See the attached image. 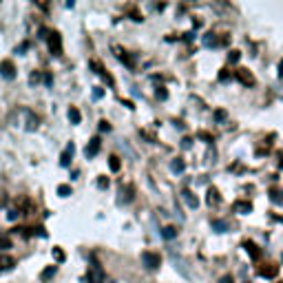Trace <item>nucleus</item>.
I'll use <instances>...</instances> for the list:
<instances>
[{
	"instance_id": "nucleus-1",
	"label": "nucleus",
	"mask_w": 283,
	"mask_h": 283,
	"mask_svg": "<svg viewBox=\"0 0 283 283\" xmlns=\"http://www.w3.org/2000/svg\"><path fill=\"white\" fill-rule=\"evenodd\" d=\"M40 36L47 40V45H49V51L53 55H62V36L58 34V31L53 29H42Z\"/></svg>"
},
{
	"instance_id": "nucleus-2",
	"label": "nucleus",
	"mask_w": 283,
	"mask_h": 283,
	"mask_svg": "<svg viewBox=\"0 0 283 283\" xmlns=\"http://www.w3.org/2000/svg\"><path fill=\"white\" fill-rule=\"evenodd\" d=\"M257 275L263 277V279H275V277L279 275V266H277V263H272V261L261 263V266L257 268Z\"/></svg>"
},
{
	"instance_id": "nucleus-3",
	"label": "nucleus",
	"mask_w": 283,
	"mask_h": 283,
	"mask_svg": "<svg viewBox=\"0 0 283 283\" xmlns=\"http://www.w3.org/2000/svg\"><path fill=\"white\" fill-rule=\"evenodd\" d=\"M142 261H144V266L148 270H157L162 266V257L157 252H142Z\"/></svg>"
},
{
	"instance_id": "nucleus-4",
	"label": "nucleus",
	"mask_w": 283,
	"mask_h": 283,
	"mask_svg": "<svg viewBox=\"0 0 283 283\" xmlns=\"http://www.w3.org/2000/svg\"><path fill=\"white\" fill-rule=\"evenodd\" d=\"M113 53H115V55H117V60H122V62H124L129 69H135V60L131 58V53L124 49V47H120V45H113Z\"/></svg>"
},
{
	"instance_id": "nucleus-5",
	"label": "nucleus",
	"mask_w": 283,
	"mask_h": 283,
	"mask_svg": "<svg viewBox=\"0 0 283 283\" xmlns=\"http://www.w3.org/2000/svg\"><path fill=\"white\" fill-rule=\"evenodd\" d=\"M91 69L95 71V73L100 75L102 80H104V82L108 84V87H113V84H115V80H113V75L108 73V71H106L104 67H102V62H97V60H91Z\"/></svg>"
},
{
	"instance_id": "nucleus-6",
	"label": "nucleus",
	"mask_w": 283,
	"mask_h": 283,
	"mask_svg": "<svg viewBox=\"0 0 283 283\" xmlns=\"http://www.w3.org/2000/svg\"><path fill=\"white\" fill-rule=\"evenodd\" d=\"M235 75H237V80L243 84V87H254V84H257V78H254L252 71H248V69H237Z\"/></svg>"
},
{
	"instance_id": "nucleus-7",
	"label": "nucleus",
	"mask_w": 283,
	"mask_h": 283,
	"mask_svg": "<svg viewBox=\"0 0 283 283\" xmlns=\"http://www.w3.org/2000/svg\"><path fill=\"white\" fill-rule=\"evenodd\" d=\"M0 75L7 80H13L16 78V64H13L11 60H2V62H0Z\"/></svg>"
},
{
	"instance_id": "nucleus-8",
	"label": "nucleus",
	"mask_w": 283,
	"mask_h": 283,
	"mask_svg": "<svg viewBox=\"0 0 283 283\" xmlns=\"http://www.w3.org/2000/svg\"><path fill=\"white\" fill-rule=\"evenodd\" d=\"M100 148H102V140L100 138H93L87 144V148H84V155H87V157H95V155L100 153Z\"/></svg>"
},
{
	"instance_id": "nucleus-9",
	"label": "nucleus",
	"mask_w": 283,
	"mask_h": 283,
	"mask_svg": "<svg viewBox=\"0 0 283 283\" xmlns=\"http://www.w3.org/2000/svg\"><path fill=\"white\" fill-rule=\"evenodd\" d=\"M13 266H16V259H13L11 254H0V272L11 270Z\"/></svg>"
},
{
	"instance_id": "nucleus-10",
	"label": "nucleus",
	"mask_w": 283,
	"mask_h": 283,
	"mask_svg": "<svg viewBox=\"0 0 283 283\" xmlns=\"http://www.w3.org/2000/svg\"><path fill=\"white\" fill-rule=\"evenodd\" d=\"M233 210L239 212V215H248V212H252V204L250 201H235Z\"/></svg>"
},
{
	"instance_id": "nucleus-11",
	"label": "nucleus",
	"mask_w": 283,
	"mask_h": 283,
	"mask_svg": "<svg viewBox=\"0 0 283 283\" xmlns=\"http://www.w3.org/2000/svg\"><path fill=\"white\" fill-rule=\"evenodd\" d=\"M243 250H246V252H248L252 259H259V257H261V250H259V246H257L254 241H243Z\"/></svg>"
},
{
	"instance_id": "nucleus-12",
	"label": "nucleus",
	"mask_w": 283,
	"mask_h": 283,
	"mask_svg": "<svg viewBox=\"0 0 283 283\" xmlns=\"http://www.w3.org/2000/svg\"><path fill=\"white\" fill-rule=\"evenodd\" d=\"M206 201H208L210 206H219L221 204V197H219V190H217L215 186L208 188V197H206Z\"/></svg>"
},
{
	"instance_id": "nucleus-13",
	"label": "nucleus",
	"mask_w": 283,
	"mask_h": 283,
	"mask_svg": "<svg viewBox=\"0 0 283 283\" xmlns=\"http://www.w3.org/2000/svg\"><path fill=\"white\" fill-rule=\"evenodd\" d=\"M73 144H69L67 146V150H64V153L62 155H60V164H62V166H69V164H71V157H73Z\"/></svg>"
},
{
	"instance_id": "nucleus-14",
	"label": "nucleus",
	"mask_w": 283,
	"mask_h": 283,
	"mask_svg": "<svg viewBox=\"0 0 283 283\" xmlns=\"http://www.w3.org/2000/svg\"><path fill=\"white\" fill-rule=\"evenodd\" d=\"M69 120H71V124H80V120H82V115H80V111L75 106L69 108Z\"/></svg>"
},
{
	"instance_id": "nucleus-15",
	"label": "nucleus",
	"mask_w": 283,
	"mask_h": 283,
	"mask_svg": "<svg viewBox=\"0 0 283 283\" xmlns=\"http://www.w3.org/2000/svg\"><path fill=\"white\" fill-rule=\"evenodd\" d=\"M162 237L164 239H175L177 237V228L175 226H166V228L162 230Z\"/></svg>"
},
{
	"instance_id": "nucleus-16",
	"label": "nucleus",
	"mask_w": 283,
	"mask_h": 283,
	"mask_svg": "<svg viewBox=\"0 0 283 283\" xmlns=\"http://www.w3.org/2000/svg\"><path fill=\"white\" fill-rule=\"evenodd\" d=\"M108 166H111L113 173H117V171H120V166H122L120 157H117V155H111V157H108Z\"/></svg>"
},
{
	"instance_id": "nucleus-17",
	"label": "nucleus",
	"mask_w": 283,
	"mask_h": 283,
	"mask_svg": "<svg viewBox=\"0 0 283 283\" xmlns=\"http://www.w3.org/2000/svg\"><path fill=\"white\" fill-rule=\"evenodd\" d=\"M184 197H186V201H188V206H190V208H197V204H199V201H197V197H192L190 190H184Z\"/></svg>"
},
{
	"instance_id": "nucleus-18",
	"label": "nucleus",
	"mask_w": 283,
	"mask_h": 283,
	"mask_svg": "<svg viewBox=\"0 0 283 283\" xmlns=\"http://www.w3.org/2000/svg\"><path fill=\"white\" fill-rule=\"evenodd\" d=\"M4 248H11V239H9V235L0 233V250H4Z\"/></svg>"
},
{
	"instance_id": "nucleus-19",
	"label": "nucleus",
	"mask_w": 283,
	"mask_h": 283,
	"mask_svg": "<svg viewBox=\"0 0 283 283\" xmlns=\"http://www.w3.org/2000/svg\"><path fill=\"white\" fill-rule=\"evenodd\" d=\"M239 58H241V51H237V49H233V51L228 53V62H230V64L239 62Z\"/></svg>"
},
{
	"instance_id": "nucleus-20",
	"label": "nucleus",
	"mask_w": 283,
	"mask_h": 283,
	"mask_svg": "<svg viewBox=\"0 0 283 283\" xmlns=\"http://www.w3.org/2000/svg\"><path fill=\"white\" fill-rule=\"evenodd\" d=\"M270 197H272V201H277V204H283V197H281V192L277 190V188H272L270 190Z\"/></svg>"
},
{
	"instance_id": "nucleus-21",
	"label": "nucleus",
	"mask_w": 283,
	"mask_h": 283,
	"mask_svg": "<svg viewBox=\"0 0 283 283\" xmlns=\"http://www.w3.org/2000/svg\"><path fill=\"white\" fill-rule=\"evenodd\" d=\"M53 257H55V261H64V259H67V254H64L60 248H53Z\"/></svg>"
},
{
	"instance_id": "nucleus-22",
	"label": "nucleus",
	"mask_w": 283,
	"mask_h": 283,
	"mask_svg": "<svg viewBox=\"0 0 283 283\" xmlns=\"http://www.w3.org/2000/svg\"><path fill=\"white\" fill-rule=\"evenodd\" d=\"M171 166H173V171H179V173H182V171H184V166H186V164H184V159H175V162H173Z\"/></svg>"
},
{
	"instance_id": "nucleus-23",
	"label": "nucleus",
	"mask_w": 283,
	"mask_h": 283,
	"mask_svg": "<svg viewBox=\"0 0 283 283\" xmlns=\"http://www.w3.org/2000/svg\"><path fill=\"white\" fill-rule=\"evenodd\" d=\"M58 192L62 197H69L71 195V186H67V184H62V186H58Z\"/></svg>"
},
{
	"instance_id": "nucleus-24",
	"label": "nucleus",
	"mask_w": 283,
	"mask_h": 283,
	"mask_svg": "<svg viewBox=\"0 0 283 283\" xmlns=\"http://www.w3.org/2000/svg\"><path fill=\"white\" fill-rule=\"evenodd\" d=\"M53 275H55V266H51L49 270L42 272V279H49V277H53Z\"/></svg>"
},
{
	"instance_id": "nucleus-25",
	"label": "nucleus",
	"mask_w": 283,
	"mask_h": 283,
	"mask_svg": "<svg viewBox=\"0 0 283 283\" xmlns=\"http://www.w3.org/2000/svg\"><path fill=\"white\" fill-rule=\"evenodd\" d=\"M157 97H159V100H166V97H168V93H166V89H164V87L157 89Z\"/></svg>"
},
{
	"instance_id": "nucleus-26",
	"label": "nucleus",
	"mask_w": 283,
	"mask_h": 283,
	"mask_svg": "<svg viewBox=\"0 0 283 283\" xmlns=\"http://www.w3.org/2000/svg\"><path fill=\"white\" fill-rule=\"evenodd\" d=\"M100 129H102V131H111V124H108L106 120H102V122H100Z\"/></svg>"
},
{
	"instance_id": "nucleus-27",
	"label": "nucleus",
	"mask_w": 283,
	"mask_h": 283,
	"mask_svg": "<svg viewBox=\"0 0 283 283\" xmlns=\"http://www.w3.org/2000/svg\"><path fill=\"white\" fill-rule=\"evenodd\" d=\"M199 138H201V140H206V142H212V135L204 133V131H201V133H199Z\"/></svg>"
},
{
	"instance_id": "nucleus-28",
	"label": "nucleus",
	"mask_w": 283,
	"mask_h": 283,
	"mask_svg": "<svg viewBox=\"0 0 283 283\" xmlns=\"http://www.w3.org/2000/svg\"><path fill=\"white\" fill-rule=\"evenodd\" d=\"M97 184H100V188H106L108 186V179L106 177H100V182H97Z\"/></svg>"
},
{
	"instance_id": "nucleus-29",
	"label": "nucleus",
	"mask_w": 283,
	"mask_h": 283,
	"mask_svg": "<svg viewBox=\"0 0 283 283\" xmlns=\"http://www.w3.org/2000/svg\"><path fill=\"white\" fill-rule=\"evenodd\" d=\"M219 80H228V69H221V73H219Z\"/></svg>"
},
{
	"instance_id": "nucleus-30",
	"label": "nucleus",
	"mask_w": 283,
	"mask_h": 283,
	"mask_svg": "<svg viewBox=\"0 0 283 283\" xmlns=\"http://www.w3.org/2000/svg\"><path fill=\"white\" fill-rule=\"evenodd\" d=\"M219 283H233V277H230V275L221 277V281H219Z\"/></svg>"
},
{
	"instance_id": "nucleus-31",
	"label": "nucleus",
	"mask_w": 283,
	"mask_h": 283,
	"mask_svg": "<svg viewBox=\"0 0 283 283\" xmlns=\"http://www.w3.org/2000/svg\"><path fill=\"white\" fill-rule=\"evenodd\" d=\"M279 75H281V78H283V60H281V62H279Z\"/></svg>"
}]
</instances>
